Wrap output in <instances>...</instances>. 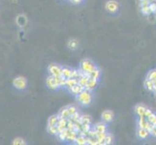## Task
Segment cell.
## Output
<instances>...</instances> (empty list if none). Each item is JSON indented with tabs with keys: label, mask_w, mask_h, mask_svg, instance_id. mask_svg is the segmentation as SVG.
Returning a JSON list of instances; mask_svg holds the SVG:
<instances>
[{
	"label": "cell",
	"mask_w": 156,
	"mask_h": 145,
	"mask_svg": "<svg viewBox=\"0 0 156 145\" xmlns=\"http://www.w3.org/2000/svg\"><path fill=\"white\" fill-rule=\"evenodd\" d=\"M65 81L66 78H63L62 76L59 77H53V76H50L47 78V85L48 87L51 90H56L60 87H63L65 85Z\"/></svg>",
	"instance_id": "1"
},
{
	"label": "cell",
	"mask_w": 156,
	"mask_h": 145,
	"mask_svg": "<svg viewBox=\"0 0 156 145\" xmlns=\"http://www.w3.org/2000/svg\"><path fill=\"white\" fill-rule=\"evenodd\" d=\"M76 97H77L78 103L80 105L87 106V105H89L91 104V102H92V93H91V91L87 90V89L83 90L82 92Z\"/></svg>",
	"instance_id": "2"
},
{
	"label": "cell",
	"mask_w": 156,
	"mask_h": 145,
	"mask_svg": "<svg viewBox=\"0 0 156 145\" xmlns=\"http://www.w3.org/2000/svg\"><path fill=\"white\" fill-rule=\"evenodd\" d=\"M96 68L95 64L90 60V59H83L80 64V70L85 74H90Z\"/></svg>",
	"instance_id": "3"
},
{
	"label": "cell",
	"mask_w": 156,
	"mask_h": 145,
	"mask_svg": "<svg viewBox=\"0 0 156 145\" xmlns=\"http://www.w3.org/2000/svg\"><path fill=\"white\" fill-rule=\"evenodd\" d=\"M13 85L14 87H16L19 90H23L26 88V85H27V81H26V78L23 77H18L13 80Z\"/></svg>",
	"instance_id": "4"
},
{
	"label": "cell",
	"mask_w": 156,
	"mask_h": 145,
	"mask_svg": "<svg viewBox=\"0 0 156 145\" xmlns=\"http://www.w3.org/2000/svg\"><path fill=\"white\" fill-rule=\"evenodd\" d=\"M48 71H49L51 76L53 77H59L61 76V73H62V67L57 65V64L55 63H51L49 65V68H48Z\"/></svg>",
	"instance_id": "5"
},
{
	"label": "cell",
	"mask_w": 156,
	"mask_h": 145,
	"mask_svg": "<svg viewBox=\"0 0 156 145\" xmlns=\"http://www.w3.org/2000/svg\"><path fill=\"white\" fill-rule=\"evenodd\" d=\"M118 8H119V4L116 1H115V0H110L105 5V9L107 10V12H109L111 14L116 13L118 11Z\"/></svg>",
	"instance_id": "6"
},
{
	"label": "cell",
	"mask_w": 156,
	"mask_h": 145,
	"mask_svg": "<svg viewBox=\"0 0 156 145\" xmlns=\"http://www.w3.org/2000/svg\"><path fill=\"white\" fill-rule=\"evenodd\" d=\"M138 127L139 128H144V129H147V130L149 131L150 128L152 127V125L148 122L147 117L142 116V117H139V119H138Z\"/></svg>",
	"instance_id": "7"
},
{
	"label": "cell",
	"mask_w": 156,
	"mask_h": 145,
	"mask_svg": "<svg viewBox=\"0 0 156 145\" xmlns=\"http://www.w3.org/2000/svg\"><path fill=\"white\" fill-rule=\"evenodd\" d=\"M114 112H112V110H104L103 112H102V121H104L106 123H110L112 122V120H114Z\"/></svg>",
	"instance_id": "8"
},
{
	"label": "cell",
	"mask_w": 156,
	"mask_h": 145,
	"mask_svg": "<svg viewBox=\"0 0 156 145\" xmlns=\"http://www.w3.org/2000/svg\"><path fill=\"white\" fill-rule=\"evenodd\" d=\"M137 136L140 139H142V140H144V139H147L149 136H150V133L148 130L144 128H138L137 130Z\"/></svg>",
	"instance_id": "9"
},
{
	"label": "cell",
	"mask_w": 156,
	"mask_h": 145,
	"mask_svg": "<svg viewBox=\"0 0 156 145\" xmlns=\"http://www.w3.org/2000/svg\"><path fill=\"white\" fill-rule=\"evenodd\" d=\"M94 130L96 131V133H107V125L106 122L102 121V122H98L94 125Z\"/></svg>",
	"instance_id": "10"
},
{
	"label": "cell",
	"mask_w": 156,
	"mask_h": 145,
	"mask_svg": "<svg viewBox=\"0 0 156 145\" xmlns=\"http://www.w3.org/2000/svg\"><path fill=\"white\" fill-rule=\"evenodd\" d=\"M78 136H79V133L76 130H69V129H67V140L68 141L75 142Z\"/></svg>",
	"instance_id": "11"
},
{
	"label": "cell",
	"mask_w": 156,
	"mask_h": 145,
	"mask_svg": "<svg viewBox=\"0 0 156 145\" xmlns=\"http://www.w3.org/2000/svg\"><path fill=\"white\" fill-rule=\"evenodd\" d=\"M83 90H84V87L83 86V85H80L79 82L75 85V86H73L71 89H69L70 93H71L72 95H74V96H78Z\"/></svg>",
	"instance_id": "12"
},
{
	"label": "cell",
	"mask_w": 156,
	"mask_h": 145,
	"mask_svg": "<svg viewBox=\"0 0 156 145\" xmlns=\"http://www.w3.org/2000/svg\"><path fill=\"white\" fill-rule=\"evenodd\" d=\"M97 84H98V79L89 78L88 81H87V86H85L84 89L89 90V91H92L93 89H95L96 86H97Z\"/></svg>",
	"instance_id": "13"
},
{
	"label": "cell",
	"mask_w": 156,
	"mask_h": 145,
	"mask_svg": "<svg viewBox=\"0 0 156 145\" xmlns=\"http://www.w3.org/2000/svg\"><path fill=\"white\" fill-rule=\"evenodd\" d=\"M67 122L68 119H65V118H60L59 117L58 122H57V128H58V132L63 131L67 129Z\"/></svg>",
	"instance_id": "14"
},
{
	"label": "cell",
	"mask_w": 156,
	"mask_h": 145,
	"mask_svg": "<svg viewBox=\"0 0 156 145\" xmlns=\"http://www.w3.org/2000/svg\"><path fill=\"white\" fill-rule=\"evenodd\" d=\"M78 83V78H66V81H65V85L64 87L67 88L68 90L71 89L73 86H75Z\"/></svg>",
	"instance_id": "15"
},
{
	"label": "cell",
	"mask_w": 156,
	"mask_h": 145,
	"mask_svg": "<svg viewBox=\"0 0 156 145\" xmlns=\"http://www.w3.org/2000/svg\"><path fill=\"white\" fill-rule=\"evenodd\" d=\"M72 73H73V69L70 67H62V73L61 76L65 78H72Z\"/></svg>",
	"instance_id": "16"
},
{
	"label": "cell",
	"mask_w": 156,
	"mask_h": 145,
	"mask_svg": "<svg viewBox=\"0 0 156 145\" xmlns=\"http://www.w3.org/2000/svg\"><path fill=\"white\" fill-rule=\"evenodd\" d=\"M144 87H146V89L147 91H149V92H154V81L151 79H148L147 78L146 80H144Z\"/></svg>",
	"instance_id": "17"
},
{
	"label": "cell",
	"mask_w": 156,
	"mask_h": 145,
	"mask_svg": "<svg viewBox=\"0 0 156 145\" xmlns=\"http://www.w3.org/2000/svg\"><path fill=\"white\" fill-rule=\"evenodd\" d=\"M146 109L147 107L143 105H138L135 106V112L136 114L139 116V117H142V116H144V112H146Z\"/></svg>",
	"instance_id": "18"
},
{
	"label": "cell",
	"mask_w": 156,
	"mask_h": 145,
	"mask_svg": "<svg viewBox=\"0 0 156 145\" xmlns=\"http://www.w3.org/2000/svg\"><path fill=\"white\" fill-rule=\"evenodd\" d=\"M75 143L78 145H85L87 144V137L83 136V135H79L75 140Z\"/></svg>",
	"instance_id": "19"
},
{
	"label": "cell",
	"mask_w": 156,
	"mask_h": 145,
	"mask_svg": "<svg viewBox=\"0 0 156 145\" xmlns=\"http://www.w3.org/2000/svg\"><path fill=\"white\" fill-rule=\"evenodd\" d=\"M59 119V116L57 115H51L49 120H48V127H52V126H57V122Z\"/></svg>",
	"instance_id": "20"
},
{
	"label": "cell",
	"mask_w": 156,
	"mask_h": 145,
	"mask_svg": "<svg viewBox=\"0 0 156 145\" xmlns=\"http://www.w3.org/2000/svg\"><path fill=\"white\" fill-rule=\"evenodd\" d=\"M56 137L59 141H66L67 140V129L60 131L56 133Z\"/></svg>",
	"instance_id": "21"
},
{
	"label": "cell",
	"mask_w": 156,
	"mask_h": 145,
	"mask_svg": "<svg viewBox=\"0 0 156 145\" xmlns=\"http://www.w3.org/2000/svg\"><path fill=\"white\" fill-rule=\"evenodd\" d=\"M58 116L60 118H65V119H68L70 117V113H69V110H68V106H65L61 109L59 110V113H58Z\"/></svg>",
	"instance_id": "22"
},
{
	"label": "cell",
	"mask_w": 156,
	"mask_h": 145,
	"mask_svg": "<svg viewBox=\"0 0 156 145\" xmlns=\"http://www.w3.org/2000/svg\"><path fill=\"white\" fill-rule=\"evenodd\" d=\"M100 76H101V71H100V70H99L97 67H96V68L93 70V71L89 74V78H95V79H99Z\"/></svg>",
	"instance_id": "23"
},
{
	"label": "cell",
	"mask_w": 156,
	"mask_h": 145,
	"mask_svg": "<svg viewBox=\"0 0 156 145\" xmlns=\"http://www.w3.org/2000/svg\"><path fill=\"white\" fill-rule=\"evenodd\" d=\"M80 122L83 123V124H91V122H92V119H91V117L89 115H87V114L80 115Z\"/></svg>",
	"instance_id": "24"
},
{
	"label": "cell",
	"mask_w": 156,
	"mask_h": 145,
	"mask_svg": "<svg viewBox=\"0 0 156 145\" xmlns=\"http://www.w3.org/2000/svg\"><path fill=\"white\" fill-rule=\"evenodd\" d=\"M78 46H79V42L76 39H71L68 42V47L72 50H76V48L78 47Z\"/></svg>",
	"instance_id": "25"
},
{
	"label": "cell",
	"mask_w": 156,
	"mask_h": 145,
	"mask_svg": "<svg viewBox=\"0 0 156 145\" xmlns=\"http://www.w3.org/2000/svg\"><path fill=\"white\" fill-rule=\"evenodd\" d=\"M141 12H142L143 15H146V16L151 14V12H150V9H149V5H142Z\"/></svg>",
	"instance_id": "26"
},
{
	"label": "cell",
	"mask_w": 156,
	"mask_h": 145,
	"mask_svg": "<svg viewBox=\"0 0 156 145\" xmlns=\"http://www.w3.org/2000/svg\"><path fill=\"white\" fill-rule=\"evenodd\" d=\"M112 141H114V138H112V136L110 135V133H107V135H106V137H105V139H104V145L112 144Z\"/></svg>",
	"instance_id": "27"
},
{
	"label": "cell",
	"mask_w": 156,
	"mask_h": 145,
	"mask_svg": "<svg viewBox=\"0 0 156 145\" xmlns=\"http://www.w3.org/2000/svg\"><path fill=\"white\" fill-rule=\"evenodd\" d=\"M14 145H24L25 144V141H24V139L23 138H21V137H17V138H15L13 142H12Z\"/></svg>",
	"instance_id": "28"
},
{
	"label": "cell",
	"mask_w": 156,
	"mask_h": 145,
	"mask_svg": "<svg viewBox=\"0 0 156 145\" xmlns=\"http://www.w3.org/2000/svg\"><path fill=\"white\" fill-rule=\"evenodd\" d=\"M48 132H49V133H51V135H55L58 133V128L57 126H52V127H48Z\"/></svg>",
	"instance_id": "29"
},
{
	"label": "cell",
	"mask_w": 156,
	"mask_h": 145,
	"mask_svg": "<svg viewBox=\"0 0 156 145\" xmlns=\"http://www.w3.org/2000/svg\"><path fill=\"white\" fill-rule=\"evenodd\" d=\"M147 78L151 79V80H156V70H151L148 74H147Z\"/></svg>",
	"instance_id": "30"
},
{
	"label": "cell",
	"mask_w": 156,
	"mask_h": 145,
	"mask_svg": "<svg viewBox=\"0 0 156 145\" xmlns=\"http://www.w3.org/2000/svg\"><path fill=\"white\" fill-rule=\"evenodd\" d=\"M147 120L151 125H156V114L152 113L151 115L147 117Z\"/></svg>",
	"instance_id": "31"
},
{
	"label": "cell",
	"mask_w": 156,
	"mask_h": 145,
	"mask_svg": "<svg viewBox=\"0 0 156 145\" xmlns=\"http://www.w3.org/2000/svg\"><path fill=\"white\" fill-rule=\"evenodd\" d=\"M68 110H69V113H70V116L75 114L76 112H78V109L75 105H69L68 106Z\"/></svg>",
	"instance_id": "32"
},
{
	"label": "cell",
	"mask_w": 156,
	"mask_h": 145,
	"mask_svg": "<svg viewBox=\"0 0 156 145\" xmlns=\"http://www.w3.org/2000/svg\"><path fill=\"white\" fill-rule=\"evenodd\" d=\"M149 133L152 136L156 137V125H152V127L150 128V130H149Z\"/></svg>",
	"instance_id": "33"
},
{
	"label": "cell",
	"mask_w": 156,
	"mask_h": 145,
	"mask_svg": "<svg viewBox=\"0 0 156 145\" xmlns=\"http://www.w3.org/2000/svg\"><path fill=\"white\" fill-rule=\"evenodd\" d=\"M149 9L151 13H156V3H149Z\"/></svg>",
	"instance_id": "34"
},
{
	"label": "cell",
	"mask_w": 156,
	"mask_h": 145,
	"mask_svg": "<svg viewBox=\"0 0 156 145\" xmlns=\"http://www.w3.org/2000/svg\"><path fill=\"white\" fill-rule=\"evenodd\" d=\"M152 114V111L151 110H150L149 109H147H147H146V112H144V117H148V116H150V115H151Z\"/></svg>",
	"instance_id": "35"
},
{
	"label": "cell",
	"mask_w": 156,
	"mask_h": 145,
	"mask_svg": "<svg viewBox=\"0 0 156 145\" xmlns=\"http://www.w3.org/2000/svg\"><path fill=\"white\" fill-rule=\"evenodd\" d=\"M82 1H83V0H70V2H72L73 4H79Z\"/></svg>",
	"instance_id": "36"
},
{
	"label": "cell",
	"mask_w": 156,
	"mask_h": 145,
	"mask_svg": "<svg viewBox=\"0 0 156 145\" xmlns=\"http://www.w3.org/2000/svg\"><path fill=\"white\" fill-rule=\"evenodd\" d=\"M154 92L156 93V80H154Z\"/></svg>",
	"instance_id": "37"
},
{
	"label": "cell",
	"mask_w": 156,
	"mask_h": 145,
	"mask_svg": "<svg viewBox=\"0 0 156 145\" xmlns=\"http://www.w3.org/2000/svg\"><path fill=\"white\" fill-rule=\"evenodd\" d=\"M149 1H156V0H149Z\"/></svg>",
	"instance_id": "38"
},
{
	"label": "cell",
	"mask_w": 156,
	"mask_h": 145,
	"mask_svg": "<svg viewBox=\"0 0 156 145\" xmlns=\"http://www.w3.org/2000/svg\"><path fill=\"white\" fill-rule=\"evenodd\" d=\"M140 1H142V0H140Z\"/></svg>",
	"instance_id": "39"
}]
</instances>
